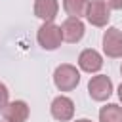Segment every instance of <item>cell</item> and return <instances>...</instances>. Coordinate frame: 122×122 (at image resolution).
<instances>
[{"instance_id":"cell-10","label":"cell","mask_w":122,"mask_h":122,"mask_svg":"<svg viewBox=\"0 0 122 122\" xmlns=\"http://www.w3.org/2000/svg\"><path fill=\"white\" fill-rule=\"evenodd\" d=\"M57 11H59L57 0H34V15L44 23H53Z\"/></svg>"},{"instance_id":"cell-15","label":"cell","mask_w":122,"mask_h":122,"mask_svg":"<svg viewBox=\"0 0 122 122\" xmlns=\"http://www.w3.org/2000/svg\"><path fill=\"white\" fill-rule=\"evenodd\" d=\"M118 99H120V101H122V84H120V86H118Z\"/></svg>"},{"instance_id":"cell-16","label":"cell","mask_w":122,"mask_h":122,"mask_svg":"<svg viewBox=\"0 0 122 122\" xmlns=\"http://www.w3.org/2000/svg\"><path fill=\"white\" fill-rule=\"evenodd\" d=\"M74 122H92V120H88V118H80V120H74Z\"/></svg>"},{"instance_id":"cell-5","label":"cell","mask_w":122,"mask_h":122,"mask_svg":"<svg viewBox=\"0 0 122 122\" xmlns=\"http://www.w3.org/2000/svg\"><path fill=\"white\" fill-rule=\"evenodd\" d=\"M103 51L107 57H122V32L116 27H109L103 34Z\"/></svg>"},{"instance_id":"cell-6","label":"cell","mask_w":122,"mask_h":122,"mask_svg":"<svg viewBox=\"0 0 122 122\" xmlns=\"http://www.w3.org/2000/svg\"><path fill=\"white\" fill-rule=\"evenodd\" d=\"M50 111H51V116H53L55 120L67 122V120H71V118L74 116V103H72V99L67 97V95H57V97L51 101Z\"/></svg>"},{"instance_id":"cell-14","label":"cell","mask_w":122,"mask_h":122,"mask_svg":"<svg viewBox=\"0 0 122 122\" xmlns=\"http://www.w3.org/2000/svg\"><path fill=\"white\" fill-rule=\"evenodd\" d=\"M111 10H122V0H105Z\"/></svg>"},{"instance_id":"cell-13","label":"cell","mask_w":122,"mask_h":122,"mask_svg":"<svg viewBox=\"0 0 122 122\" xmlns=\"http://www.w3.org/2000/svg\"><path fill=\"white\" fill-rule=\"evenodd\" d=\"M8 103H10V92H8L6 84L0 82V109H4Z\"/></svg>"},{"instance_id":"cell-4","label":"cell","mask_w":122,"mask_h":122,"mask_svg":"<svg viewBox=\"0 0 122 122\" xmlns=\"http://www.w3.org/2000/svg\"><path fill=\"white\" fill-rule=\"evenodd\" d=\"M88 93L93 101H105L111 97L112 93V82L109 76L105 74H97V76H92L90 82H88Z\"/></svg>"},{"instance_id":"cell-12","label":"cell","mask_w":122,"mask_h":122,"mask_svg":"<svg viewBox=\"0 0 122 122\" xmlns=\"http://www.w3.org/2000/svg\"><path fill=\"white\" fill-rule=\"evenodd\" d=\"M88 2L90 0H63V10L69 13V17L80 19L82 15H86Z\"/></svg>"},{"instance_id":"cell-1","label":"cell","mask_w":122,"mask_h":122,"mask_svg":"<svg viewBox=\"0 0 122 122\" xmlns=\"http://www.w3.org/2000/svg\"><path fill=\"white\" fill-rule=\"evenodd\" d=\"M80 82V72L74 65L63 63L53 71V84L59 92H71L78 86Z\"/></svg>"},{"instance_id":"cell-2","label":"cell","mask_w":122,"mask_h":122,"mask_svg":"<svg viewBox=\"0 0 122 122\" xmlns=\"http://www.w3.org/2000/svg\"><path fill=\"white\" fill-rule=\"evenodd\" d=\"M36 40L38 44L51 51V50H57L63 42V34H61V27H57L55 23H42V27L38 29L36 32Z\"/></svg>"},{"instance_id":"cell-3","label":"cell","mask_w":122,"mask_h":122,"mask_svg":"<svg viewBox=\"0 0 122 122\" xmlns=\"http://www.w3.org/2000/svg\"><path fill=\"white\" fill-rule=\"evenodd\" d=\"M86 19L93 27H105L111 19V8L105 0H92L86 8Z\"/></svg>"},{"instance_id":"cell-8","label":"cell","mask_w":122,"mask_h":122,"mask_svg":"<svg viewBox=\"0 0 122 122\" xmlns=\"http://www.w3.org/2000/svg\"><path fill=\"white\" fill-rule=\"evenodd\" d=\"M78 67L82 69V71H86V72H97V71H101V67H103V57H101V53L97 51V50H93V48H88V50H84V51H80V55H78Z\"/></svg>"},{"instance_id":"cell-7","label":"cell","mask_w":122,"mask_h":122,"mask_svg":"<svg viewBox=\"0 0 122 122\" xmlns=\"http://www.w3.org/2000/svg\"><path fill=\"white\" fill-rule=\"evenodd\" d=\"M84 32H86V27H84V23H82L80 19H76V17H67V19L63 21V25H61V34H63V40H65V42L76 44V42L82 40Z\"/></svg>"},{"instance_id":"cell-9","label":"cell","mask_w":122,"mask_h":122,"mask_svg":"<svg viewBox=\"0 0 122 122\" xmlns=\"http://www.w3.org/2000/svg\"><path fill=\"white\" fill-rule=\"evenodd\" d=\"M2 116L6 118V122H25L29 118V105L21 99L10 101L2 109Z\"/></svg>"},{"instance_id":"cell-11","label":"cell","mask_w":122,"mask_h":122,"mask_svg":"<svg viewBox=\"0 0 122 122\" xmlns=\"http://www.w3.org/2000/svg\"><path fill=\"white\" fill-rule=\"evenodd\" d=\"M99 122H122V107L116 103H109L99 111Z\"/></svg>"},{"instance_id":"cell-17","label":"cell","mask_w":122,"mask_h":122,"mask_svg":"<svg viewBox=\"0 0 122 122\" xmlns=\"http://www.w3.org/2000/svg\"><path fill=\"white\" fill-rule=\"evenodd\" d=\"M120 74H122V65H120Z\"/></svg>"}]
</instances>
